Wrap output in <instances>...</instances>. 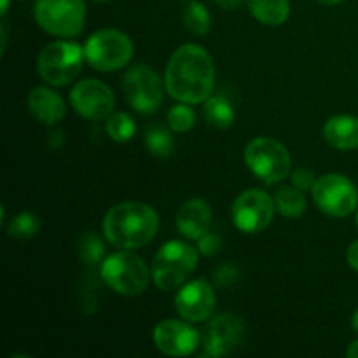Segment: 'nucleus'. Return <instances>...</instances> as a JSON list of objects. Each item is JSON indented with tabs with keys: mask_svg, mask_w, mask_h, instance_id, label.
Wrapping results in <instances>:
<instances>
[{
	"mask_svg": "<svg viewBox=\"0 0 358 358\" xmlns=\"http://www.w3.org/2000/svg\"><path fill=\"white\" fill-rule=\"evenodd\" d=\"M164 86L173 100L205 103L215 86V65L210 52L199 44L180 45L164 70Z\"/></svg>",
	"mask_w": 358,
	"mask_h": 358,
	"instance_id": "f257e3e1",
	"label": "nucleus"
},
{
	"mask_svg": "<svg viewBox=\"0 0 358 358\" xmlns=\"http://www.w3.org/2000/svg\"><path fill=\"white\" fill-rule=\"evenodd\" d=\"M159 217L143 201H122L112 206L103 217V236L112 247L138 250L156 236Z\"/></svg>",
	"mask_w": 358,
	"mask_h": 358,
	"instance_id": "f03ea898",
	"label": "nucleus"
},
{
	"mask_svg": "<svg viewBox=\"0 0 358 358\" xmlns=\"http://www.w3.org/2000/svg\"><path fill=\"white\" fill-rule=\"evenodd\" d=\"M198 268V248L187 241L171 240L157 250L152 261V280L164 292L180 289Z\"/></svg>",
	"mask_w": 358,
	"mask_h": 358,
	"instance_id": "7ed1b4c3",
	"label": "nucleus"
},
{
	"mask_svg": "<svg viewBox=\"0 0 358 358\" xmlns=\"http://www.w3.org/2000/svg\"><path fill=\"white\" fill-rule=\"evenodd\" d=\"M100 275L105 285L121 296L135 297L147 290L152 273L142 257L133 250H121L107 255L100 266Z\"/></svg>",
	"mask_w": 358,
	"mask_h": 358,
	"instance_id": "20e7f679",
	"label": "nucleus"
},
{
	"mask_svg": "<svg viewBox=\"0 0 358 358\" xmlns=\"http://www.w3.org/2000/svg\"><path fill=\"white\" fill-rule=\"evenodd\" d=\"M86 59L84 48L63 38L45 45L37 56V72L45 84L55 87L69 86L83 70Z\"/></svg>",
	"mask_w": 358,
	"mask_h": 358,
	"instance_id": "39448f33",
	"label": "nucleus"
},
{
	"mask_svg": "<svg viewBox=\"0 0 358 358\" xmlns=\"http://www.w3.org/2000/svg\"><path fill=\"white\" fill-rule=\"evenodd\" d=\"M245 164L261 182L275 185L290 177L292 157L280 140L271 136H257L245 147Z\"/></svg>",
	"mask_w": 358,
	"mask_h": 358,
	"instance_id": "423d86ee",
	"label": "nucleus"
},
{
	"mask_svg": "<svg viewBox=\"0 0 358 358\" xmlns=\"http://www.w3.org/2000/svg\"><path fill=\"white\" fill-rule=\"evenodd\" d=\"M133 42L129 35L117 28H103L91 35L84 44L86 62L98 72H117L133 58Z\"/></svg>",
	"mask_w": 358,
	"mask_h": 358,
	"instance_id": "0eeeda50",
	"label": "nucleus"
},
{
	"mask_svg": "<svg viewBox=\"0 0 358 358\" xmlns=\"http://www.w3.org/2000/svg\"><path fill=\"white\" fill-rule=\"evenodd\" d=\"M34 16L38 27L48 34L72 38L84 30L86 3L84 0H37Z\"/></svg>",
	"mask_w": 358,
	"mask_h": 358,
	"instance_id": "6e6552de",
	"label": "nucleus"
},
{
	"mask_svg": "<svg viewBox=\"0 0 358 358\" xmlns=\"http://www.w3.org/2000/svg\"><path fill=\"white\" fill-rule=\"evenodd\" d=\"M311 196L320 212L343 219L358 208V189L348 177L341 173H327L317 178Z\"/></svg>",
	"mask_w": 358,
	"mask_h": 358,
	"instance_id": "1a4fd4ad",
	"label": "nucleus"
},
{
	"mask_svg": "<svg viewBox=\"0 0 358 358\" xmlns=\"http://www.w3.org/2000/svg\"><path fill=\"white\" fill-rule=\"evenodd\" d=\"M122 93L128 103L140 114H152L164 98V79L149 65L129 66L121 80Z\"/></svg>",
	"mask_w": 358,
	"mask_h": 358,
	"instance_id": "9d476101",
	"label": "nucleus"
},
{
	"mask_svg": "<svg viewBox=\"0 0 358 358\" xmlns=\"http://www.w3.org/2000/svg\"><path fill=\"white\" fill-rule=\"evenodd\" d=\"M275 212V198L262 189H247L231 206L234 227L245 234L262 233L273 222Z\"/></svg>",
	"mask_w": 358,
	"mask_h": 358,
	"instance_id": "9b49d317",
	"label": "nucleus"
},
{
	"mask_svg": "<svg viewBox=\"0 0 358 358\" xmlns=\"http://www.w3.org/2000/svg\"><path fill=\"white\" fill-rule=\"evenodd\" d=\"M243 320L233 313H220L210 318L203 336V357L219 358L231 355L245 341Z\"/></svg>",
	"mask_w": 358,
	"mask_h": 358,
	"instance_id": "f8f14e48",
	"label": "nucleus"
},
{
	"mask_svg": "<svg viewBox=\"0 0 358 358\" xmlns=\"http://www.w3.org/2000/svg\"><path fill=\"white\" fill-rule=\"evenodd\" d=\"M73 110L90 121H103L114 112L115 98L110 87L98 79L79 80L70 91Z\"/></svg>",
	"mask_w": 358,
	"mask_h": 358,
	"instance_id": "ddd939ff",
	"label": "nucleus"
},
{
	"mask_svg": "<svg viewBox=\"0 0 358 358\" xmlns=\"http://www.w3.org/2000/svg\"><path fill=\"white\" fill-rule=\"evenodd\" d=\"M156 348L168 357H189L196 352L199 345V332L187 320L159 322L152 332Z\"/></svg>",
	"mask_w": 358,
	"mask_h": 358,
	"instance_id": "4468645a",
	"label": "nucleus"
},
{
	"mask_svg": "<svg viewBox=\"0 0 358 358\" xmlns=\"http://www.w3.org/2000/svg\"><path fill=\"white\" fill-rule=\"evenodd\" d=\"M217 297L210 283L205 280H194L182 285L175 297V310L178 317L191 324H201L210 320L215 310Z\"/></svg>",
	"mask_w": 358,
	"mask_h": 358,
	"instance_id": "2eb2a0df",
	"label": "nucleus"
},
{
	"mask_svg": "<svg viewBox=\"0 0 358 358\" xmlns=\"http://www.w3.org/2000/svg\"><path fill=\"white\" fill-rule=\"evenodd\" d=\"M212 208L208 203L201 198L187 199L178 208L175 224L178 233L187 240H199L205 233H208L212 226Z\"/></svg>",
	"mask_w": 358,
	"mask_h": 358,
	"instance_id": "dca6fc26",
	"label": "nucleus"
},
{
	"mask_svg": "<svg viewBox=\"0 0 358 358\" xmlns=\"http://www.w3.org/2000/svg\"><path fill=\"white\" fill-rule=\"evenodd\" d=\"M28 110L42 124H58L66 114V103L62 94L45 86L34 87L28 94Z\"/></svg>",
	"mask_w": 358,
	"mask_h": 358,
	"instance_id": "f3484780",
	"label": "nucleus"
},
{
	"mask_svg": "<svg viewBox=\"0 0 358 358\" xmlns=\"http://www.w3.org/2000/svg\"><path fill=\"white\" fill-rule=\"evenodd\" d=\"M324 138L338 150L358 149V117L350 114L331 117L324 126Z\"/></svg>",
	"mask_w": 358,
	"mask_h": 358,
	"instance_id": "a211bd4d",
	"label": "nucleus"
},
{
	"mask_svg": "<svg viewBox=\"0 0 358 358\" xmlns=\"http://www.w3.org/2000/svg\"><path fill=\"white\" fill-rule=\"evenodd\" d=\"M250 14L262 24L280 27L290 16L289 0H248Z\"/></svg>",
	"mask_w": 358,
	"mask_h": 358,
	"instance_id": "6ab92c4d",
	"label": "nucleus"
},
{
	"mask_svg": "<svg viewBox=\"0 0 358 358\" xmlns=\"http://www.w3.org/2000/svg\"><path fill=\"white\" fill-rule=\"evenodd\" d=\"M276 212L285 219H299L306 212V196L296 185H283L275 192Z\"/></svg>",
	"mask_w": 358,
	"mask_h": 358,
	"instance_id": "aec40b11",
	"label": "nucleus"
},
{
	"mask_svg": "<svg viewBox=\"0 0 358 358\" xmlns=\"http://www.w3.org/2000/svg\"><path fill=\"white\" fill-rule=\"evenodd\" d=\"M203 115L208 121V124L215 126L219 129L231 128L234 122V117H236L233 105L224 96H210L203 103Z\"/></svg>",
	"mask_w": 358,
	"mask_h": 358,
	"instance_id": "412c9836",
	"label": "nucleus"
},
{
	"mask_svg": "<svg viewBox=\"0 0 358 358\" xmlns=\"http://www.w3.org/2000/svg\"><path fill=\"white\" fill-rule=\"evenodd\" d=\"M182 23H184V27L187 28L192 35L203 37V35H206L210 31L212 17H210L208 9H206L201 2L189 0L187 6L182 9Z\"/></svg>",
	"mask_w": 358,
	"mask_h": 358,
	"instance_id": "4be33fe9",
	"label": "nucleus"
},
{
	"mask_svg": "<svg viewBox=\"0 0 358 358\" xmlns=\"http://www.w3.org/2000/svg\"><path fill=\"white\" fill-rule=\"evenodd\" d=\"M38 231H41V220L31 212L17 213L7 224V234L16 240H30L37 236Z\"/></svg>",
	"mask_w": 358,
	"mask_h": 358,
	"instance_id": "5701e85b",
	"label": "nucleus"
},
{
	"mask_svg": "<svg viewBox=\"0 0 358 358\" xmlns=\"http://www.w3.org/2000/svg\"><path fill=\"white\" fill-rule=\"evenodd\" d=\"M77 252H79V259L84 264H100L105 259V241L96 233L90 231V233H84L80 236Z\"/></svg>",
	"mask_w": 358,
	"mask_h": 358,
	"instance_id": "b1692460",
	"label": "nucleus"
},
{
	"mask_svg": "<svg viewBox=\"0 0 358 358\" xmlns=\"http://www.w3.org/2000/svg\"><path fill=\"white\" fill-rule=\"evenodd\" d=\"M145 147L149 154L156 157H168L173 154L175 140L168 129L161 128V126H154L149 128L145 133Z\"/></svg>",
	"mask_w": 358,
	"mask_h": 358,
	"instance_id": "393cba45",
	"label": "nucleus"
},
{
	"mask_svg": "<svg viewBox=\"0 0 358 358\" xmlns=\"http://www.w3.org/2000/svg\"><path fill=\"white\" fill-rule=\"evenodd\" d=\"M105 129H107V135L112 140H115L119 143H124L129 142L135 136L136 124L129 114H126V112H115V114H112L107 119Z\"/></svg>",
	"mask_w": 358,
	"mask_h": 358,
	"instance_id": "a878e982",
	"label": "nucleus"
},
{
	"mask_svg": "<svg viewBox=\"0 0 358 358\" xmlns=\"http://www.w3.org/2000/svg\"><path fill=\"white\" fill-rule=\"evenodd\" d=\"M168 126H170L171 131L175 133H187L194 128L196 124V114L192 110V107L189 103H180L173 105V107L168 110Z\"/></svg>",
	"mask_w": 358,
	"mask_h": 358,
	"instance_id": "bb28decb",
	"label": "nucleus"
},
{
	"mask_svg": "<svg viewBox=\"0 0 358 358\" xmlns=\"http://www.w3.org/2000/svg\"><path fill=\"white\" fill-rule=\"evenodd\" d=\"M220 248H222V240L215 233H210L208 231V233H205L198 240V252L205 255V257H212V255L219 254Z\"/></svg>",
	"mask_w": 358,
	"mask_h": 358,
	"instance_id": "cd10ccee",
	"label": "nucleus"
},
{
	"mask_svg": "<svg viewBox=\"0 0 358 358\" xmlns=\"http://www.w3.org/2000/svg\"><path fill=\"white\" fill-rule=\"evenodd\" d=\"M290 180H292V185H296L301 191H311L317 182V177L311 170H306V168H297V170L290 171Z\"/></svg>",
	"mask_w": 358,
	"mask_h": 358,
	"instance_id": "c85d7f7f",
	"label": "nucleus"
},
{
	"mask_svg": "<svg viewBox=\"0 0 358 358\" xmlns=\"http://www.w3.org/2000/svg\"><path fill=\"white\" fill-rule=\"evenodd\" d=\"M236 280L238 271L236 268L231 264L220 266V268L213 273V282H215V285L220 287V289H229V287H233L234 283H236Z\"/></svg>",
	"mask_w": 358,
	"mask_h": 358,
	"instance_id": "c756f323",
	"label": "nucleus"
},
{
	"mask_svg": "<svg viewBox=\"0 0 358 358\" xmlns=\"http://www.w3.org/2000/svg\"><path fill=\"white\" fill-rule=\"evenodd\" d=\"M346 261H348L350 268L358 273V240L353 241V243L348 247V252H346Z\"/></svg>",
	"mask_w": 358,
	"mask_h": 358,
	"instance_id": "7c9ffc66",
	"label": "nucleus"
},
{
	"mask_svg": "<svg viewBox=\"0 0 358 358\" xmlns=\"http://www.w3.org/2000/svg\"><path fill=\"white\" fill-rule=\"evenodd\" d=\"M243 2H245V0H215L217 6H219L220 9H224V10L238 9V7H240Z\"/></svg>",
	"mask_w": 358,
	"mask_h": 358,
	"instance_id": "2f4dec72",
	"label": "nucleus"
},
{
	"mask_svg": "<svg viewBox=\"0 0 358 358\" xmlns=\"http://www.w3.org/2000/svg\"><path fill=\"white\" fill-rule=\"evenodd\" d=\"M346 357H348V358H358V339H357V341H353L352 345L348 346V350H346Z\"/></svg>",
	"mask_w": 358,
	"mask_h": 358,
	"instance_id": "473e14b6",
	"label": "nucleus"
},
{
	"mask_svg": "<svg viewBox=\"0 0 358 358\" xmlns=\"http://www.w3.org/2000/svg\"><path fill=\"white\" fill-rule=\"evenodd\" d=\"M315 2L322 3V6H336V3H341L345 0H315Z\"/></svg>",
	"mask_w": 358,
	"mask_h": 358,
	"instance_id": "72a5a7b5",
	"label": "nucleus"
},
{
	"mask_svg": "<svg viewBox=\"0 0 358 358\" xmlns=\"http://www.w3.org/2000/svg\"><path fill=\"white\" fill-rule=\"evenodd\" d=\"M352 329L358 334V310L353 313V317H352Z\"/></svg>",
	"mask_w": 358,
	"mask_h": 358,
	"instance_id": "f704fd0d",
	"label": "nucleus"
},
{
	"mask_svg": "<svg viewBox=\"0 0 358 358\" xmlns=\"http://www.w3.org/2000/svg\"><path fill=\"white\" fill-rule=\"evenodd\" d=\"M7 9H9V0H2V10H0V13H2V16H6Z\"/></svg>",
	"mask_w": 358,
	"mask_h": 358,
	"instance_id": "c9c22d12",
	"label": "nucleus"
},
{
	"mask_svg": "<svg viewBox=\"0 0 358 358\" xmlns=\"http://www.w3.org/2000/svg\"><path fill=\"white\" fill-rule=\"evenodd\" d=\"M91 2H96V3H105V2H108V0H91Z\"/></svg>",
	"mask_w": 358,
	"mask_h": 358,
	"instance_id": "e433bc0d",
	"label": "nucleus"
},
{
	"mask_svg": "<svg viewBox=\"0 0 358 358\" xmlns=\"http://www.w3.org/2000/svg\"><path fill=\"white\" fill-rule=\"evenodd\" d=\"M357 227H358V208H357Z\"/></svg>",
	"mask_w": 358,
	"mask_h": 358,
	"instance_id": "4c0bfd02",
	"label": "nucleus"
},
{
	"mask_svg": "<svg viewBox=\"0 0 358 358\" xmlns=\"http://www.w3.org/2000/svg\"><path fill=\"white\" fill-rule=\"evenodd\" d=\"M187 2H189V0H187Z\"/></svg>",
	"mask_w": 358,
	"mask_h": 358,
	"instance_id": "58836bf2",
	"label": "nucleus"
}]
</instances>
